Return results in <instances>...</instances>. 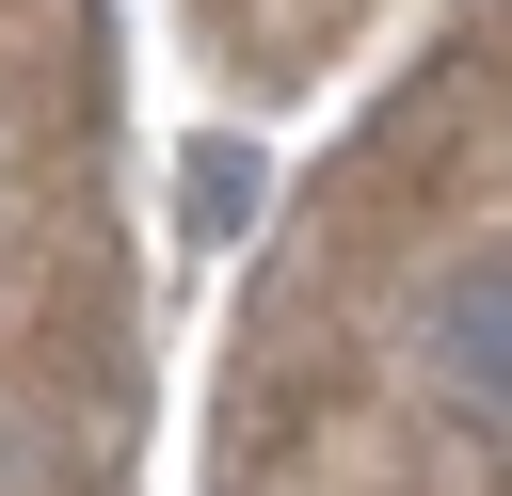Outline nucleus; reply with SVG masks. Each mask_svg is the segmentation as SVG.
Here are the masks:
<instances>
[{"instance_id":"f03ea898","label":"nucleus","mask_w":512,"mask_h":496,"mask_svg":"<svg viewBox=\"0 0 512 496\" xmlns=\"http://www.w3.org/2000/svg\"><path fill=\"white\" fill-rule=\"evenodd\" d=\"M176 224H192V240H240V224H256V144L208 128V144L176 160Z\"/></svg>"},{"instance_id":"f257e3e1","label":"nucleus","mask_w":512,"mask_h":496,"mask_svg":"<svg viewBox=\"0 0 512 496\" xmlns=\"http://www.w3.org/2000/svg\"><path fill=\"white\" fill-rule=\"evenodd\" d=\"M432 368L448 384H512V272H464L432 304Z\"/></svg>"}]
</instances>
